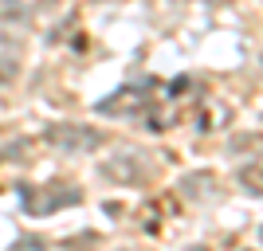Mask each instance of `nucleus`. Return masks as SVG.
Returning <instances> with one entry per match:
<instances>
[{
	"label": "nucleus",
	"mask_w": 263,
	"mask_h": 251,
	"mask_svg": "<svg viewBox=\"0 0 263 251\" xmlns=\"http://www.w3.org/2000/svg\"><path fill=\"white\" fill-rule=\"evenodd\" d=\"M28 12L16 4V0H0V20H24Z\"/></svg>",
	"instance_id": "obj_3"
},
{
	"label": "nucleus",
	"mask_w": 263,
	"mask_h": 251,
	"mask_svg": "<svg viewBox=\"0 0 263 251\" xmlns=\"http://www.w3.org/2000/svg\"><path fill=\"white\" fill-rule=\"evenodd\" d=\"M20 197H24V204H28L32 216H47V212H55V208L79 204V192L71 185H47L44 192H40V188H20Z\"/></svg>",
	"instance_id": "obj_2"
},
{
	"label": "nucleus",
	"mask_w": 263,
	"mask_h": 251,
	"mask_svg": "<svg viewBox=\"0 0 263 251\" xmlns=\"http://www.w3.org/2000/svg\"><path fill=\"white\" fill-rule=\"evenodd\" d=\"M44 138L55 145V149H63V153H90L95 145L102 142V133H99V130H90V126H75V122L47 126Z\"/></svg>",
	"instance_id": "obj_1"
}]
</instances>
